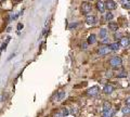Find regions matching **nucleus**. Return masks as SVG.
Here are the masks:
<instances>
[{
	"mask_svg": "<svg viewBox=\"0 0 130 117\" xmlns=\"http://www.w3.org/2000/svg\"><path fill=\"white\" fill-rule=\"evenodd\" d=\"M109 48H111V50H113V51H117L119 49V47H120V45L118 42H114V43H112L111 46H108Z\"/></svg>",
	"mask_w": 130,
	"mask_h": 117,
	"instance_id": "2eb2a0df",
	"label": "nucleus"
},
{
	"mask_svg": "<svg viewBox=\"0 0 130 117\" xmlns=\"http://www.w3.org/2000/svg\"><path fill=\"white\" fill-rule=\"evenodd\" d=\"M126 105H127V106L130 108V96H129L127 100H126Z\"/></svg>",
	"mask_w": 130,
	"mask_h": 117,
	"instance_id": "4be33fe9",
	"label": "nucleus"
},
{
	"mask_svg": "<svg viewBox=\"0 0 130 117\" xmlns=\"http://www.w3.org/2000/svg\"><path fill=\"white\" fill-rule=\"evenodd\" d=\"M121 112H123V114H128V113L130 112V108L128 106H124L123 108H121Z\"/></svg>",
	"mask_w": 130,
	"mask_h": 117,
	"instance_id": "aec40b11",
	"label": "nucleus"
},
{
	"mask_svg": "<svg viewBox=\"0 0 130 117\" xmlns=\"http://www.w3.org/2000/svg\"><path fill=\"white\" fill-rule=\"evenodd\" d=\"M99 36H100V39H105V38H106V36H107L106 28H101L100 33H99Z\"/></svg>",
	"mask_w": 130,
	"mask_h": 117,
	"instance_id": "9b49d317",
	"label": "nucleus"
},
{
	"mask_svg": "<svg viewBox=\"0 0 130 117\" xmlns=\"http://www.w3.org/2000/svg\"><path fill=\"white\" fill-rule=\"evenodd\" d=\"M111 103L109 102H104L103 104V112H106V111H109L111 110Z\"/></svg>",
	"mask_w": 130,
	"mask_h": 117,
	"instance_id": "f3484780",
	"label": "nucleus"
},
{
	"mask_svg": "<svg viewBox=\"0 0 130 117\" xmlns=\"http://www.w3.org/2000/svg\"><path fill=\"white\" fill-rule=\"evenodd\" d=\"M58 96H59V99L58 100H63L64 99V96H65V92H60V94H58Z\"/></svg>",
	"mask_w": 130,
	"mask_h": 117,
	"instance_id": "412c9836",
	"label": "nucleus"
},
{
	"mask_svg": "<svg viewBox=\"0 0 130 117\" xmlns=\"http://www.w3.org/2000/svg\"><path fill=\"white\" fill-rule=\"evenodd\" d=\"M114 115V112L112 111V108L109 111H106V112H103V116L102 117H113Z\"/></svg>",
	"mask_w": 130,
	"mask_h": 117,
	"instance_id": "dca6fc26",
	"label": "nucleus"
},
{
	"mask_svg": "<svg viewBox=\"0 0 130 117\" xmlns=\"http://www.w3.org/2000/svg\"><path fill=\"white\" fill-rule=\"evenodd\" d=\"M120 37H121V34H120V33H116V34H115V38H116V39H119Z\"/></svg>",
	"mask_w": 130,
	"mask_h": 117,
	"instance_id": "5701e85b",
	"label": "nucleus"
},
{
	"mask_svg": "<svg viewBox=\"0 0 130 117\" xmlns=\"http://www.w3.org/2000/svg\"><path fill=\"white\" fill-rule=\"evenodd\" d=\"M96 8H98V10H99L101 13H103V12L105 11V3L103 1H98L96 2Z\"/></svg>",
	"mask_w": 130,
	"mask_h": 117,
	"instance_id": "9d476101",
	"label": "nucleus"
},
{
	"mask_svg": "<svg viewBox=\"0 0 130 117\" xmlns=\"http://www.w3.org/2000/svg\"><path fill=\"white\" fill-rule=\"evenodd\" d=\"M109 64H111V66L114 67V68H118L121 66V64H123V61H121V59L119 56H113V58L109 60Z\"/></svg>",
	"mask_w": 130,
	"mask_h": 117,
	"instance_id": "f257e3e1",
	"label": "nucleus"
},
{
	"mask_svg": "<svg viewBox=\"0 0 130 117\" xmlns=\"http://www.w3.org/2000/svg\"><path fill=\"white\" fill-rule=\"evenodd\" d=\"M98 93H99V87H96V86L91 87L90 89H88V91H87V94L90 96H95V95H98Z\"/></svg>",
	"mask_w": 130,
	"mask_h": 117,
	"instance_id": "39448f33",
	"label": "nucleus"
},
{
	"mask_svg": "<svg viewBox=\"0 0 130 117\" xmlns=\"http://www.w3.org/2000/svg\"><path fill=\"white\" fill-rule=\"evenodd\" d=\"M119 45H120L121 47H124V48L129 47V45H130V40H129V38H127V37H123V38L120 39Z\"/></svg>",
	"mask_w": 130,
	"mask_h": 117,
	"instance_id": "1a4fd4ad",
	"label": "nucleus"
},
{
	"mask_svg": "<svg viewBox=\"0 0 130 117\" xmlns=\"http://www.w3.org/2000/svg\"><path fill=\"white\" fill-rule=\"evenodd\" d=\"M105 20L106 21H111V20H113V14L111 13V12H107L106 15H105Z\"/></svg>",
	"mask_w": 130,
	"mask_h": 117,
	"instance_id": "6ab92c4d",
	"label": "nucleus"
},
{
	"mask_svg": "<svg viewBox=\"0 0 130 117\" xmlns=\"http://www.w3.org/2000/svg\"><path fill=\"white\" fill-rule=\"evenodd\" d=\"M18 29H22V28H23V25H22V24H19V25H18Z\"/></svg>",
	"mask_w": 130,
	"mask_h": 117,
	"instance_id": "393cba45",
	"label": "nucleus"
},
{
	"mask_svg": "<svg viewBox=\"0 0 130 117\" xmlns=\"http://www.w3.org/2000/svg\"><path fill=\"white\" fill-rule=\"evenodd\" d=\"M72 113H73V114H77V110H76V108H73Z\"/></svg>",
	"mask_w": 130,
	"mask_h": 117,
	"instance_id": "b1692460",
	"label": "nucleus"
},
{
	"mask_svg": "<svg viewBox=\"0 0 130 117\" xmlns=\"http://www.w3.org/2000/svg\"><path fill=\"white\" fill-rule=\"evenodd\" d=\"M103 92L105 94H111V93L114 92V87L112 86V85H109V83L105 85L104 88H103Z\"/></svg>",
	"mask_w": 130,
	"mask_h": 117,
	"instance_id": "0eeeda50",
	"label": "nucleus"
},
{
	"mask_svg": "<svg viewBox=\"0 0 130 117\" xmlns=\"http://www.w3.org/2000/svg\"><path fill=\"white\" fill-rule=\"evenodd\" d=\"M105 3V9H107L108 11H112V10H115L117 8V5L114 0H106L104 2Z\"/></svg>",
	"mask_w": 130,
	"mask_h": 117,
	"instance_id": "7ed1b4c3",
	"label": "nucleus"
},
{
	"mask_svg": "<svg viewBox=\"0 0 130 117\" xmlns=\"http://www.w3.org/2000/svg\"><path fill=\"white\" fill-rule=\"evenodd\" d=\"M124 9H130V0H120Z\"/></svg>",
	"mask_w": 130,
	"mask_h": 117,
	"instance_id": "ddd939ff",
	"label": "nucleus"
},
{
	"mask_svg": "<svg viewBox=\"0 0 130 117\" xmlns=\"http://www.w3.org/2000/svg\"><path fill=\"white\" fill-rule=\"evenodd\" d=\"M108 28H109L111 30L115 31V30H117V28H118V25H117V23L111 22V23H108Z\"/></svg>",
	"mask_w": 130,
	"mask_h": 117,
	"instance_id": "4468645a",
	"label": "nucleus"
},
{
	"mask_svg": "<svg viewBox=\"0 0 130 117\" xmlns=\"http://www.w3.org/2000/svg\"><path fill=\"white\" fill-rule=\"evenodd\" d=\"M86 23L88 24V25H94V24L96 23V18L94 16V15H87Z\"/></svg>",
	"mask_w": 130,
	"mask_h": 117,
	"instance_id": "423d86ee",
	"label": "nucleus"
},
{
	"mask_svg": "<svg viewBox=\"0 0 130 117\" xmlns=\"http://www.w3.org/2000/svg\"><path fill=\"white\" fill-rule=\"evenodd\" d=\"M111 52V48L109 47H102L99 49V54L100 55H106Z\"/></svg>",
	"mask_w": 130,
	"mask_h": 117,
	"instance_id": "6e6552de",
	"label": "nucleus"
},
{
	"mask_svg": "<svg viewBox=\"0 0 130 117\" xmlns=\"http://www.w3.org/2000/svg\"><path fill=\"white\" fill-rule=\"evenodd\" d=\"M116 76L118 78H125L126 76H127V73H126V71H120L119 73H117Z\"/></svg>",
	"mask_w": 130,
	"mask_h": 117,
	"instance_id": "a211bd4d",
	"label": "nucleus"
},
{
	"mask_svg": "<svg viewBox=\"0 0 130 117\" xmlns=\"http://www.w3.org/2000/svg\"><path fill=\"white\" fill-rule=\"evenodd\" d=\"M81 13L85 14V15H88L90 12L92 11V7L89 2H84L83 5H81Z\"/></svg>",
	"mask_w": 130,
	"mask_h": 117,
	"instance_id": "f03ea898",
	"label": "nucleus"
},
{
	"mask_svg": "<svg viewBox=\"0 0 130 117\" xmlns=\"http://www.w3.org/2000/svg\"><path fill=\"white\" fill-rule=\"evenodd\" d=\"M67 115H68V110L63 107V108H61V110L56 111V113H54L53 117H66Z\"/></svg>",
	"mask_w": 130,
	"mask_h": 117,
	"instance_id": "20e7f679",
	"label": "nucleus"
},
{
	"mask_svg": "<svg viewBox=\"0 0 130 117\" xmlns=\"http://www.w3.org/2000/svg\"><path fill=\"white\" fill-rule=\"evenodd\" d=\"M95 41H96V37H95V35L91 34V35L88 37V43H89V45H92V43H95Z\"/></svg>",
	"mask_w": 130,
	"mask_h": 117,
	"instance_id": "f8f14e48",
	"label": "nucleus"
}]
</instances>
